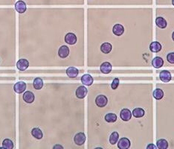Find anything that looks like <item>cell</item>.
I'll return each instance as SVG.
<instances>
[{"instance_id":"16","label":"cell","mask_w":174,"mask_h":149,"mask_svg":"<svg viewBox=\"0 0 174 149\" xmlns=\"http://www.w3.org/2000/svg\"><path fill=\"white\" fill-rule=\"evenodd\" d=\"M58 55L61 58H66L69 55V48L66 46H62L59 48Z\"/></svg>"},{"instance_id":"31","label":"cell","mask_w":174,"mask_h":149,"mask_svg":"<svg viewBox=\"0 0 174 149\" xmlns=\"http://www.w3.org/2000/svg\"><path fill=\"white\" fill-rule=\"evenodd\" d=\"M147 148L149 149V148H153V149H156V145H153V144H151V145H149L147 146Z\"/></svg>"},{"instance_id":"29","label":"cell","mask_w":174,"mask_h":149,"mask_svg":"<svg viewBox=\"0 0 174 149\" xmlns=\"http://www.w3.org/2000/svg\"><path fill=\"white\" fill-rule=\"evenodd\" d=\"M119 79L118 78H115L114 80L112 81V84H111V87H112V90H116L119 86Z\"/></svg>"},{"instance_id":"1","label":"cell","mask_w":174,"mask_h":149,"mask_svg":"<svg viewBox=\"0 0 174 149\" xmlns=\"http://www.w3.org/2000/svg\"><path fill=\"white\" fill-rule=\"evenodd\" d=\"M74 142L77 145H82L86 142V135L84 133L80 132L78 133L74 136Z\"/></svg>"},{"instance_id":"10","label":"cell","mask_w":174,"mask_h":149,"mask_svg":"<svg viewBox=\"0 0 174 149\" xmlns=\"http://www.w3.org/2000/svg\"><path fill=\"white\" fill-rule=\"evenodd\" d=\"M65 42L69 45H74L77 43V37L73 33H68L65 36Z\"/></svg>"},{"instance_id":"14","label":"cell","mask_w":174,"mask_h":149,"mask_svg":"<svg viewBox=\"0 0 174 149\" xmlns=\"http://www.w3.org/2000/svg\"><path fill=\"white\" fill-rule=\"evenodd\" d=\"M78 74H79V70L75 67H70L66 69V74L69 78H77Z\"/></svg>"},{"instance_id":"8","label":"cell","mask_w":174,"mask_h":149,"mask_svg":"<svg viewBox=\"0 0 174 149\" xmlns=\"http://www.w3.org/2000/svg\"><path fill=\"white\" fill-rule=\"evenodd\" d=\"M29 67L28 60L26 59H20L17 61V67L20 71H25Z\"/></svg>"},{"instance_id":"2","label":"cell","mask_w":174,"mask_h":149,"mask_svg":"<svg viewBox=\"0 0 174 149\" xmlns=\"http://www.w3.org/2000/svg\"><path fill=\"white\" fill-rule=\"evenodd\" d=\"M108 103V99L107 96H104V95H99L95 98V104L97 105V107H104Z\"/></svg>"},{"instance_id":"11","label":"cell","mask_w":174,"mask_h":149,"mask_svg":"<svg viewBox=\"0 0 174 149\" xmlns=\"http://www.w3.org/2000/svg\"><path fill=\"white\" fill-rule=\"evenodd\" d=\"M35 99V96L34 93L31 91H26L23 94V100L26 103L31 104L34 101Z\"/></svg>"},{"instance_id":"33","label":"cell","mask_w":174,"mask_h":149,"mask_svg":"<svg viewBox=\"0 0 174 149\" xmlns=\"http://www.w3.org/2000/svg\"><path fill=\"white\" fill-rule=\"evenodd\" d=\"M172 38H173V40H174V32H173V34H172Z\"/></svg>"},{"instance_id":"19","label":"cell","mask_w":174,"mask_h":149,"mask_svg":"<svg viewBox=\"0 0 174 149\" xmlns=\"http://www.w3.org/2000/svg\"><path fill=\"white\" fill-rule=\"evenodd\" d=\"M149 49H150V51L154 53L159 52L161 50V43L159 42H156V41L153 42L150 44V46H149Z\"/></svg>"},{"instance_id":"13","label":"cell","mask_w":174,"mask_h":149,"mask_svg":"<svg viewBox=\"0 0 174 149\" xmlns=\"http://www.w3.org/2000/svg\"><path fill=\"white\" fill-rule=\"evenodd\" d=\"M93 78L89 74H85L81 77V82L83 85L91 86L93 84Z\"/></svg>"},{"instance_id":"24","label":"cell","mask_w":174,"mask_h":149,"mask_svg":"<svg viewBox=\"0 0 174 149\" xmlns=\"http://www.w3.org/2000/svg\"><path fill=\"white\" fill-rule=\"evenodd\" d=\"M33 86L35 90H41L43 86V79L41 78H36L33 82Z\"/></svg>"},{"instance_id":"26","label":"cell","mask_w":174,"mask_h":149,"mask_svg":"<svg viewBox=\"0 0 174 149\" xmlns=\"http://www.w3.org/2000/svg\"><path fill=\"white\" fill-rule=\"evenodd\" d=\"M104 119H105L106 122L109 123H113L116 122V120H117V116H116V114L112 113H107L105 116Z\"/></svg>"},{"instance_id":"27","label":"cell","mask_w":174,"mask_h":149,"mask_svg":"<svg viewBox=\"0 0 174 149\" xmlns=\"http://www.w3.org/2000/svg\"><path fill=\"white\" fill-rule=\"evenodd\" d=\"M118 139H119V134H118V132L115 131V132L112 133V134L109 136V143L112 145H115V144L118 143Z\"/></svg>"},{"instance_id":"18","label":"cell","mask_w":174,"mask_h":149,"mask_svg":"<svg viewBox=\"0 0 174 149\" xmlns=\"http://www.w3.org/2000/svg\"><path fill=\"white\" fill-rule=\"evenodd\" d=\"M156 26L160 28V29H165L168 25V22H167L166 20L162 17H156Z\"/></svg>"},{"instance_id":"3","label":"cell","mask_w":174,"mask_h":149,"mask_svg":"<svg viewBox=\"0 0 174 149\" xmlns=\"http://www.w3.org/2000/svg\"><path fill=\"white\" fill-rule=\"evenodd\" d=\"M159 78L160 80L165 83H168L169 81H171L172 75L171 73L168 70H162L159 73Z\"/></svg>"},{"instance_id":"5","label":"cell","mask_w":174,"mask_h":149,"mask_svg":"<svg viewBox=\"0 0 174 149\" xmlns=\"http://www.w3.org/2000/svg\"><path fill=\"white\" fill-rule=\"evenodd\" d=\"M87 93H88V90L84 86H78L77 90H76V96L78 98L80 99H83L86 96Z\"/></svg>"},{"instance_id":"4","label":"cell","mask_w":174,"mask_h":149,"mask_svg":"<svg viewBox=\"0 0 174 149\" xmlns=\"http://www.w3.org/2000/svg\"><path fill=\"white\" fill-rule=\"evenodd\" d=\"M120 117L124 122H128L132 118V112L129 109H123V110H121V113H120Z\"/></svg>"},{"instance_id":"6","label":"cell","mask_w":174,"mask_h":149,"mask_svg":"<svg viewBox=\"0 0 174 149\" xmlns=\"http://www.w3.org/2000/svg\"><path fill=\"white\" fill-rule=\"evenodd\" d=\"M130 145H131V143H130V139H127V138H126V137L121 138L118 143V147L120 149H128V148H130Z\"/></svg>"},{"instance_id":"30","label":"cell","mask_w":174,"mask_h":149,"mask_svg":"<svg viewBox=\"0 0 174 149\" xmlns=\"http://www.w3.org/2000/svg\"><path fill=\"white\" fill-rule=\"evenodd\" d=\"M167 60L170 63L174 64V52H170L167 55Z\"/></svg>"},{"instance_id":"9","label":"cell","mask_w":174,"mask_h":149,"mask_svg":"<svg viewBox=\"0 0 174 149\" xmlns=\"http://www.w3.org/2000/svg\"><path fill=\"white\" fill-rule=\"evenodd\" d=\"M27 9V6L25 2L18 1L15 4V10L18 12L19 13H24Z\"/></svg>"},{"instance_id":"21","label":"cell","mask_w":174,"mask_h":149,"mask_svg":"<svg viewBox=\"0 0 174 149\" xmlns=\"http://www.w3.org/2000/svg\"><path fill=\"white\" fill-rule=\"evenodd\" d=\"M156 147L159 149H167L168 148V143L165 139H160L156 142Z\"/></svg>"},{"instance_id":"15","label":"cell","mask_w":174,"mask_h":149,"mask_svg":"<svg viewBox=\"0 0 174 149\" xmlns=\"http://www.w3.org/2000/svg\"><path fill=\"white\" fill-rule=\"evenodd\" d=\"M112 32L115 35L121 36L124 32V28L121 24H115L112 28Z\"/></svg>"},{"instance_id":"23","label":"cell","mask_w":174,"mask_h":149,"mask_svg":"<svg viewBox=\"0 0 174 149\" xmlns=\"http://www.w3.org/2000/svg\"><path fill=\"white\" fill-rule=\"evenodd\" d=\"M31 134L34 137L37 139H41L43 138V132L39 128H33L32 131H31Z\"/></svg>"},{"instance_id":"34","label":"cell","mask_w":174,"mask_h":149,"mask_svg":"<svg viewBox=\"0 0 174 149\" xmlns=\"http://www.w3.org/2000/svg\"><path fill=\"white\" fill-rule=\"evenodd\" d=\"M172 5L174 6V0H172Z\"/></svg>"},{"instance_id":"28","label":"cell","mask_w":174,"mask_h":149,"mask_svg":"<svg viewBox=\"0 0 174 149\" xmlns=\"http://www.w3.org/2000/svg\"><path fill=\"white\" fill-rule=\"evenodd\" d=\"M14 146L13 145V143L11 141V140L9 139H5L3 140L2 142V147L4 148L7 149H12Z\"/></svg>"},{"instance_id":"17","label":"cell","mask_w":174,"mask_h":149,"mask_svg":"<svg viewBox=\"0 0 174 149\" xmlns=\"http://www.w3.org/2000/svg\"><path fill=\"white\" fill-rule=\"evenodd\" d=\"M164 65V60L161 57H156L152 60V66L156 69L161 68Z\"/></svg>"},{"instance_id":"22","label":"cell","mask_w":174,"mask_h":149,"mask_svg":"<svg viewBox=\"0 0 174 149\" xmlns=\"http://www.w3.org/2000/svg\"><path fill=\"white\" fill-rule=\"evenodd\" d=\"M112 45L110 44L109 43H103L100 46V50L104 54H109L112 51Z\"/></svg>"},{"instance_id":"20","label":"cell","mask_w":174,"mask_h":149,"mask_svg":"<svg viewBox=\"0 0 174 149\" xmlns=\"http://www.w3.org/2000/svg\"><path fill=\"white\" fill-rule=\"evenodd\" d=\"M145 114V112H144V109L141 108V107H136L133 110V113H132V115L135 118H142L143 117Z\"/></svg>"},{"instance_id":"25","label":"cell","mask_w":174,"mask_h":149,"mask_svg":"<svg viewBox=\"0 0 174 149\" xmlns=\"http://www.w3.org/2000/svg\"><path fill=\"white\" fill-rule=\"evenodd\" d=\"M153 96L155 99L161 100L164 97V92H163L162 90L159 89V88H156L153 91Z\"/></svg>"},{"instance_id":"32","label":"cell","mask_w":174,"mask_h":149,"mask_svg":"<svg viewBox=\"0 0 174 149\" xmlns=\"http://www.w3.org/2000/svg\"><path fill=\"white\" fill-rule=\"evenodd\" d=\"M62 148V146H61V145H55V146L54 147V148Z\"/></svg>"},{"instance_id":"12","label":"cell","mask_w":174,"mask_h":149,"mask_svg":"<svg viewBox=\"0 0 174 149\" xmlns=\"http://www.w3.org/2000/svg\"><path fill=\"white\" fill-rule=\"evenodd\" d=\"M100 72L104 74H109L112 72V64L109 62H104L100 65Z\"/></svg>"},{"instance_id":"7","label":"cell","mask_w":174,"mask_h":149,"mask_svg":"<svg viewBox=\"0 0 174 149\" xmlns=\"http://www.w3.org/2000/svg\"><path fill=\"white\" fill-rule=\"evenodd\" d=\"M13 90L18 94L22 93L26 90V84L23 81H18L14 84Z\"/></svg>"}]
</instances>
